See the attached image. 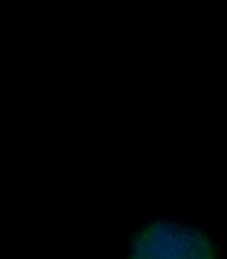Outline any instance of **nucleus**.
<instances>
[{"label": "nucleus", "instance_id": "1", "mask_svg": "<svg viewBox=\"0 0 227 259\" xmlns=\"http://www.w3.org/2000/svg\"><path fill=\"white\" fill-rule=\"evenodd\" d=\"M130 259H215V249L200 229L173 221H155L135 235Z\"/></svg>", "mask_w": 227, "mask_h": 259}]
</instances>
